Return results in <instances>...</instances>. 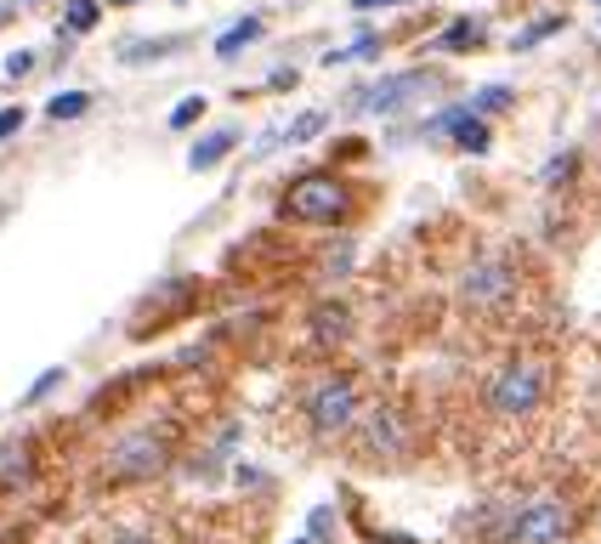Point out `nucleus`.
<instances>
[{
  "label": "nucleus",
  "mask_w": 601,
  "mask_h": 544,
  "mask_svg": "<svg viewBox=\"0 0 601 544\" xmlns=\"http://www.w3.org/2000/svg\"><path fill=\"white\" fill-rule=\"evenodd\" d=\"M574 505H567L562 494H540L528 505H511L506 517L494 522V544H562L567 533H574Z\"/></svg>",
  "instance_id": "nucleus-1"
},
{
  "label": "nucleus",
  "mask_w": 601,
  "mask_h": 544,
  "mask_svg": "<svg viewBox=\"0 0 601 544\" xmlns=\"http://www.w3.org/2000/svg\"><path fill=\"white\" fill-rule=\"evenodd\" d=\"M545 386H551L545 363H533V358H511V363L488 381V408H494L499 420H522V415H533V408L545 403Z\"/></svg>",
  "instance_id": "nucleus-2"
},
{
  "label": "nucleus",
  "mask_w": 601,
  "mask_h": 544,
  "mask_svg": "<svg viewBox=\"0 0 601 544\" xmlns=\"http://www.w3.org/2000/svg\"><path fill=\"white\" fill-rule=\"evenodd\" d=\"M165 465H171V437L165 431H131L109 449L103 476L109 483H148V476H159Z\"/></svg>",
  "instance_id": "nucleus-3"
},
{
  "label": "nucleus",
  "mask_w": 601,
  "mask_h": 544,
  "mask_svg": "<svg viewBox=\"0 0 601 544\" xmlns=\"http://www.w3.org/2000/svg\"><path fill=\"white\" fill-rule=\"evenodd\" d=\"M347 204H352V193H347V182L341 177H300V182H290V193H284V216L290 222H341L347 216Z\"/></svg>",
  "instance_id": "nucleus-4"
},
{
  "label": "nucleus",
  "mask_w": 601,
  "mask_h": 544,
  "mask_svg": "<svg viewBox=\"0 0 601 544\" xmlns=\"http://www.w3.org/2000/svg\"><path fill=\"white\" fill-rule=\"evenodd\" d=\"M352 420H358V386L347 374H329V381H318L307 392V426L318 437H341V431H352Z\"/></svg>",
  "instance_id": "nucleus-5"
},
{
  "label": "nucleus",
  "mask_w": 601,
  "mask_h": 544,
  "mask_svg": "<svg viewBox=\"0 0 601 544\" xmlns=\"http://www.w3.org/2000/svg\"><path fill=\"white\" fill-rule=\"evenodd\" d=\"M426 91H431V75H386V80H375V86L352 91L347 109H352V114H397V109H409V102L426 97Z\"/></svg>",
  "instance_id": "nucleus-6"
},
{
  "label": "nucleus",
  "mask_w": 601,
  "mask_h": 544,
  "mask_svg": "<svg viewBox=\"0 0 601 544\" xmlns=\"http://www.w3.org/2000/svg\"><path fill=\"white\" fill-rule=\"evenodd\" d=\"M511 290H517V267H511L506 256H483V261H472V272H465V284H460L465 306H499Z\"/></svg>",
  "instance_id": "nucleus-7"
},
{
  "label": "nucleus",
  "mask_w": 601,
  "mask_h": 544,
  "mask_svg": "<svg viewBox=\"0 0 601 544\" xmlns=\"http://www.w3.org/2000/svg\"><path fill=\"white\" fill-rule=\"evenodd\" d=\"M358 442H363V454H370V460H404V454H409V431H404V420H397L392 408L363 415Z\"/></svg>",
  "instance_id": "nucleus-8"
},
{
  "label": "nucleus",
  "mask_w": 601,
  "mask_h": 544,
  "mask_svg": "<svg viewBox=\"0 0 601 544\" xmlns=\"http://www.w3.org/2000/svg\"><path fill=\"white\" fill-rule=\"evenodd\" d=\"M35 483V449L18 437V442H0V494H18Z\"/></svg>",
  "instance_id": "nucleus-9"
},
{
  "label": "nucleus",
  "mask_w": 601,
  "mask_h": 544,
  "mask_svg": "<svg viewBox=\"0 0 601 544\" xmlns=\"http://www.w3.org/2000/svg\"><path fill=\"white\" fill-rule=\"evenodd\" d=\"M347 329H352V313H347L341 301H324L318 313H313V335L324 340V347H329V340H347Z\"/></svg>",
  "instance_id": "nucleus-10"
},
{
  "label": "nucleus",
  "mask_w": 601,
  "mask_h": 544,
  "mask_svg": "<svg viewBox=\"0 0 601 544\" xmlns=\"http://www.w3.org/2000/svg\"><path fill=\"white\" fill-rule=\"evenodd\" d=\"M233 143H239L233 131H211L205 143H193V148H188V165H193V170H211V165H222V159L233 154Z\"/></svg>",
  "instance_id": "nucleus-11"
},
{
  "label": "nucleus",
  "mask_w": 601,
  "mask_h": 544,
  "mask_svg": "<svg viewBox=\"0 0 601 544\" xmlns=\"http://www.w3.org/2000/svg\"><path fill=\"white\" fill-rule=\"evenodd\" d=\"M477 41H483V23L460 18V23H449V29L438 34V46H431V52H465V46H477Z\"/></svg>",
  "instance_id": "nucleus-12"
},
{
  "label": "nucleus",
  "mask_w": 601,
  "mask_h": 544,
  "mask_svg": "<svg viewBox=\"0 0 601 544\" xmlns=\"http://www.w3.org/2000/svg\"><path fill=\"white\" fill-rule=\"evenodd\" d=\"M256 34H261V18H245V23H233V29L222 34V41H216V57H239V52L256 41Z\"/></svg>",
  "instance_id": "nucleus-13"
},
{
  "label": "nucleus",
  "mask_w": 601,
  "mask_h": 544,
  "mask_svg": "<svg viewBox=\"0 0 601 544\" xmlns=\"http://www.w3.org/2000/svg\"><path fill=\"white\" fill-rule=\"evenodd\" d=\"M511 102H517V91H511V86H483V91L472 97V114L483 120V114H499V109H511Z\"/></svg>",
  "instance_id": "nucleus-14"
},
{
  "label": "nucleus",
  "mask_w": 601,
  "mask_h": 544,
  "mask_svg": "<svg viewBox=\"0 0 601 544\" xmlns=\"http://www.w3.org/2000/svg\"><path fill=\"white\" fill-rule=\"evenodd\" d=\"M86 109H91V91H57V97L46 102L52 120H75V114H86Z\"/></svg>",
  "instance_id": "nucleus-15"
},
{
  "label": "nucleus",
  "mask_w": 601,
  "mask_h": 544,
  "mask_svg": "<svg viewBox=\"0 0 601 544\" xmlns=\"http://www.w3.org/2000/svg\"><path fill=\"white\" fill-rule=\"evenodd\" d=\"M556 29H562V18H540V23H528V29L517 34V41H511V52H533L540 41H551Z\"/></svg>",
  "instance_id": "nucleus-16"
},
{
  "label": "nucleus",
  "mask_w": 601,
  "mask_h": 544,
  "mask_svg": "<svg viewBox=\"0 0 601 544\" xmlns=\"http://www.w3.org/2000/svg\"><path fill=\"white\" fill-rule=\"evenodd\" d=\"M363 57H381V41H375V34H358V41H352L347 52H329L324 63L336 68V63H363Z\"/></svg>",
  "instance_id": "nucleus-17"
},
{
  "label": "nucleus",
  "mask_w": 601,
  "mask_h": 544,
  "mask_svg": "<svg viewBox=\"0 0 601 544\" xmlns=\"http://www.w3.org/2000/svg\"><path fill=\"white\" fill-rule=\"evenodd\" d=\"M165 52H171V41H137V46H125V52H120V63L137 68V63H159Z\"/></svg>",
  "instance_id": "nucleus-18"
},
{
  "label": "nucleus",
  "mask_w": 601,
  "mask_h": 544,
  "mask_svg": "<svg viewBox=\"0 0 601 544\" xmlns=\"http://www.w3.org/2000/svg\"><path fill=\"white\" fill-rule=\"evenodd\" d=\"M97 18H103V12H97V0H69V29H75V34L97 29Z\"/></svg>",
  "instance_id": "nucleus-19"
},
{
  "label": "nucleus",
  "mask_w": 601,
  "mask_h": 544,
  "mask_svg": "<svg viewBox=\"0 0 601 544\" xmlns=\"http://www.w3.org/2000/svg\"><path fill=\"white\" fill-rule=\"evenodd\" d=\"M318 131H324V114L313 109V114H300V120H295V125H290L284 136H290V143H313V136H318Z\"/></svg>",
  "instance_id": "nucleus-20"
},
{
  "label": "nucleus",
  "mask_w": 601,
  "mask_h": 544,
  "mask_svg": "<svg viewBox=\"0 0 601 544\" xmlns=\"http://www.w3.org/2000/svg\"><path fill=\"white\" fill-rule=\"evenodd\" d=\"M199 114H205V97H182V102H177V109H171V125L182 131V125H193Z\"/></svg>",
  "instance_id": "nucleus-21"
},
{
  "label": "nucleus",
  "mask_w": 601,
  "mask_h": 544,
  "mask_svg": "<svg viewBox=\"0 0 601 544\" xmlns=\"http://www.w3.org/2000/svg\"><path fill=\"white\" fill-rule=\"evenodd\" d=\"M57 386H63V369H46V374H41V381H35V386H29V397H23V403H41V397H52Z\"/></svg>",
  "instance_id": "nucleus-22"
},
{
  "label": "nucleus",
  "mask_w": 601,
  "mask_h": 544,
  "mask_svg": "<svg viewBox=\"0 0 601 544\" xmlns=\"http://www.w3.org/2000/svg\"><path fill=\"white\" fill-rule=\"evenodd\" d=\"M329 528H336V510H313V539H329Z\"/></svg>",
  "instance_id": "nucleus-23"
},
{
  "label": "nucleus",
  "mask_w": 601,
  "mask_h": 544,
  "mask_svg": "<svg viewBox=\"0 0 601 544\" xmlns=\"http://www.w3.org/2000/svg\"><path fill=\"white\" fill-rule=\"evenodd\" d=\"M12 131H23V109H0V143H7Z\"/></svg>",
  "instance_id": "nucleus-24"
},
{
  "label": "nucleus",
  "mask_w": 601,
  "mask_h": 544,
  "mask_svg": "<svg viewBox=\"0 0 601 544\" xmlns=\"http://www.w3.org/2000/svg\"><path fill=\"white\" fill-rule=\"evenodd\" d=\"M29 68H35V57H29V52H12V57H7V75H12V80L29 75Z\"/></svg>",
  "instance_id": "nucleus-25"
},
{
  "label": "nucleus",
  "mask_w": 601,
  "mask_h": 544,
  "mask_svg": "<svg viewBox=\"0 0 601 544\" xmlns=\"http://www.w3.org/2000/svg\"><path fill=\"white\" fill-rule=\"evenodd\" d=\"M347 267H352V245H341L336 256H329V272H347Z\"/></svg>",
  "instance_id": "nucleus-26"
},
{
  "label": "nucleus",
  "mask_w": 601,
  "mask_h": 544,
  "mask_svg": "<svg viewBox=\"0 0 601 544\" xmlns=\"http://www.w3.org/2000/svg\"><path fill=\"white\" fill-rule=\"evenodd\" d=\"M358 12H381V7H404V0H352Z\"/></svg>",
  "instance_id": "nucleus-27"
},
{
  "label": "nucleus",
  "mask_w": 601,
  "mask_h": 544,
  "mask_svg": "<svg viewBox=\"0 0 601 544\" xmlns=\"http://www.w3.org/2000/svg\"><path fill=\"white\" fill-rule=\"evenodd\" d=\"M114 544H159V539H148V533H120Z\"/></svg>",
  "instance_id": "nucleus-28"
},
{
  "label": "nucleus",
  "mask_w": 601,
  "mask_h": 544,
  "mask_svg": "<svg viewBox=\"0 0 601 544\" xmlns=\"http://www.w3.org/2000/svg\"><path fill=\"white\" fill-rule=\"evenodd\" d=\"M295 544H313V539H295Z\"/></svg>",
  "instance_id": "nucleus-29"
},
{
  "label": "nucleus",
  "mask_w": 601,
  "mask_h": 544,
  "mask_svg": "<svg viewBox=\"0 0 601 544\" xmlns=\"http://www.w3.org/2000/svg\"><path fill=\"white\" fill-rule=\"evenodd\" d=\"M114 7H125V0H114Z\"/></svg>",
  "instance_id": "nucleus-30"
}]
</instances>
